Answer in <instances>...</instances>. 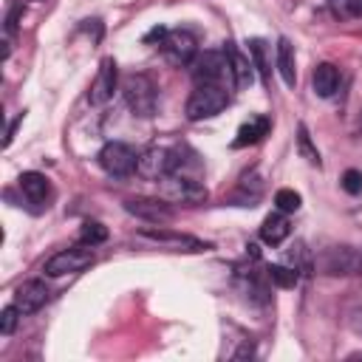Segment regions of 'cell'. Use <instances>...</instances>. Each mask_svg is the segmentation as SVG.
<instances>
[{
	"instance_id": "cell-1",
	"label": "cell",
	"mask_w": 362,
	"mask_h": 362,
	"mask_svg": "<svg viewBox=\"0 0 362 362\" xmlns=\"http://www.w3.org/2000/svg\"><path fill=\"white\" fill-rule=\"evenodd\" d=\"M226 105H229V90H226L223 85L201 82V85H195V90L189 93L184 110H187V119H189V122H201V119L218 116Z\"/></svg>"
},
{
	"instance_id": "cell-2",
	"label": "cell",
	"mask_w": 362,
	"mask_h": 362,
	"mask_svg": "<svg viewBox=\"0 0 362 362\" xmlns=\"http://www.w3.org/2000/svg\"><path fill=\"white\" fill-rule=\"evenodd\" d=\"M184 147H147L139 156V173L150 181H161L173 173H181L184 161Z\"/></svg>"
},
{
	"instance_id": "cell-3",
	"label": "cell",
	"mask_w": 362,
	"mask_h": 362,
	"mask_svg": "<svg viewBox=\"0 0 362 362\" xmlns=\"http://www.w3.org/2000/svg\"><path fill=\"white\" fill-rule=\"evenodd\" d=\"M122 93H124V102H127V107L133 110V116L150 119V116L156 113L158 88H156V82H153L147 74H130V76H124Z\"/></svg>"
},
{
	"instance_id": "cell-4",
	"label": "cell",
	"mask_w": 362,
	"mask_h": 362,
	"mask_svg": "<svg viewBox=\"0 0 362 362\" xmlns=\"http://www.w3.org/2000/svg\"><path fill=\"white\" fill-rule=\"evenodd\" d=\"M314 266L328 277H356L362 274V252L354 246H328L314 257Z\"/></svg>"
},
{
	"instance_id": "cell-5",
	"label": "cell",
	"mask_w": 362,
	"mask_h": 362,
	"mask_svg": "<svg viewBox=\"0 0 362 362\" xmlns=\"http://www.w3.org/2000/svg\"><path fill=\"white\" fill-rule=\"evenodd\" d=\"M96 260L93 255V246H71V249H59L57 255H51L42 266V272L48 277H65V274H79L85 272L90 263Z\"/></svg>"
},
{
	"instance_id": "cell-6",
	"label": "cell",
	"mask_w": 362,
	"mask_h": 362,
	"mask_svg": "<svg viewBox=\"0 0 362 362\" xmlns=\"http://www.w3.org/2000/svg\"><path fill=\"white\" fill-rule=\"evenodd\" d=\"M139 156L141 153H136L130 144H124V141H107L102 150H99V167L107 173V175H113V178H124V175H130V173H136L139 170Z\"/></svg>"
},
{
	"instance_id": "cell-7",
	"label": "cell",
	"mask_w": 362,
	"mask_h": 362,
	"mask_svg": "<svg viewBox=\"0 0 362 362\" xmlns=\"http://www.w3.org/2000/svg\"><path fill=\"white\" fill-rule=\"evenodd\" d=\"M189 74L195 79V85L201 82H215L221 85L223 76L232 82V68H229V59L223 51H204V54H195V59L189 62ZM235 85V82H232Z\"/></svg>"
},
{
	"instance_id": "cell-8",
	"label": "cell",
	"mask_w": 362,
	"mask_h": 362,
	"mask_svg": "<svg viewBox=\"0 0 362 362\" xmlns=\"http://www.w3.org/2000/svg\"><path fill=\"white\" fill-rule=\"evenodd\" d=\"M158 184H161L164 198H170L175 204H204L206 201V187L184 173H173V175L161 178Z\"/></svg>"
},
{
	"instance_id": "cell-9",
	"label": "cell",
	"mask_w": 362,
	"mask_h": 362,
	"mask_svg": "<svg viewBox=\"0 0 362 362\" xmlns=\"http://www.w3.org/2000/svg\"><path fill=\"white\" fill-rule=\"evenodd\" d=\"M158 45H161V54L167 57V62H173V65H178V68H181V65H189V62L195 59V54H198V40H195V34H189V31H184V28L167 31Z\"/></svg>"
},
{
	"instance_id": "cell-10",
	"label": "cell",
	"mask_w": 362,
	"mask_h": 362,
	"mask_svg": "<svg viewBox=\"0 0 362 362\" xmlns=\"http://www.w3.org/2000/svg\"><path fill=\"white\" fill-rule=\"evenodd\" d=\"M139 235H141V238H147V240H156V243L175 246V249H181V252H206V249H212L206 240H198V238L184 235V232L161 229V223H156V226H144V229H139Z\"/></svg>"
},
{
	"instance_id": "cell-11",
	"label": "cell",
	"mask_w": 362,
	"mask_h": 362,
	"mask_svg": "<svg viewBox=\"0 0 362 362\" xmlns=\"http://www.w3.org/2000/svg\"><path fill=\"white\" fill-rule=\"evenodd\" d=\"M124 209L130 215L147 221V223H167V221L175 218V209L167 201H161V198H127Z\"/></svg>"
},
{
	"instance_id": "cell-12",
	"label": "cell",
	"mask_w": 362,
	"mask_h": 362,
	"mask_svg": "<svg viewBox=\"0 0 362 362\" xmlns=\"http://www.w3.org/2000/svg\"><path fill=\"white\" fill-rule=\"evenodd\" d=\"M116 85H119V68H116V59H113V57H105L102 65H99L96 79L90 82L88 102H90V105H105V102L113 96Z\"/></svg>"
},
{
	"instance_id": "cell-13",
	"label": "cell",
	"mask_w": 362,
	"mask_h": 362,
	"mask_svg": "<svg viewBox=\"0 0 362 362\" xmlns=\"http://www.w3.org/2000/svg\"><path fill=\"white\" fill-rule=\"evenodd\" d=\"M48 297H51V291H48V286H45L42 280H25V283L17 286V291H14V305H17L20 314L25 317V314L40 311V308L48 303Z\"/></svg>"
},
{
	"instance_id": "cell-14",
	"label": "cell",
	"mask_w": 362,
	"mask_h": 362,
	"mask_svg": "<svg viewBox=\"0 0 362 362\" xmlns=\"http://www.w3.org/2000/svg\"><path fill=\"white\" fill-rule=\"evenodd\" d=\"M311 88H314L317 96L331 99L337 93V88H339V71H337V65H331V62L314 65V71H311Z\"/></svg>"
},
{
	"instance_id": "cell-15",
	"label": "cell",
	"mask_w": 362,
	"mask_h": 362,
	"mask_svg": "<svg viewBox=\"0 0 362 362\" xmlns=\"http://www.w3.org/2000/svg\"><path fill=\"white\" fill-rule=\"evenodd\" d=\"M288 232H291V223H288L286 212H280V209L266 215L263 223H260V240L269 243V246H280L288 238Z\"/></svg>"
},
{
	"instance_id": "cell-16",
	"label": "cell",
	"mask_w": 362,
	"mask_h": 362,
	"mask_svg": "<svg viewBox=\"0 0 362 362\" xmlns=\"http://www.w3.org/2000/svg\"><path fill=\"white\" fill-rule=\"evenodd\" d=\"M274 59H277V71H280L283 82L288 88H294L297 85V59H294V45H291L288 37H280L277 40V57Z\"/></svg>"
},
{
	"instance_id": "cell-17",
	"label": "cell",
	"mask_w": 362,
	"mask_h": 362,
	"mask_svg": "<svg viewBox=\"0 0 362 362\" xmlns=\"http://www.w3.org/2000/svg\"><path fill=\"white\" fill-rule=\"evenodd\" d=\"M269 127H272V122H269V116H255V119H249L246 124H240L238 127V136H235V141H232V147H249V144H257L266 133H269Z\"/></svg>"
},
{
	"instance_id": "cell-18",
	"label": "cell",
	"mask_w": 362,
	"mask_h": 362,
	"mask_svg": "<svg viewBox=\"0 0 362 362\" xmlns=\"http://www.w3.org/2000/svg\"><path fill=\"white\" fill-rule=\"evenodd\" d=\"M223 54H226V59H229L235 88H243V85L252 79V59L243 57V54L235 48V42H223Z\"/></svg>"
},
{
	"instance_id": "cell-19",
	"label": "cell",
	"mask_w": 362,
	"mask_h": 362,
	"mask_svg": "<svg viewBox=\"0 0 362 362\" xmlns=\"http://www.w3.org/2000/svg\"><path fill=\"white\" fill-rule=\"evenodd\" d=\"M20 189H23V195H25L31 204H42V201L51 195L48 178H45L42 173H34V170H28V173L20 175Z\"/></svg>"
},
{
	"instance_id": "cell-20",
	"label": "cell",
	"mask_w": 362,
	"mask_h": 362,
	"mask_svg": "<svg viewBox=\"0 0 362 362\" xmlns=\"http://www.w3.org/2000/svg\"><path fill=\"white\" fill-rule=\"evenodd\" d=\"M246 45H249V59H252V65L257 68V74H260L263 85H269L272 71H269V51H266V42H263L260 37H252Z\"/></svg>"
},
{
	"instance_id": "cell-21",
	"label": "cell",
	"mask_w": 362,
	"mask_h": 362,
	"mask_svg": "<svg viewBox=\"0 0 362 362\" xmlns=\"http://www.w3.org/2000/svg\"><path fill=\"white\" fill-rule=\"evenodd\" d=\"M266 274H269V280H272L274 286H280V288H294L297 280H300V272H297L294 266H280V263L269 266Z\"/></svg>"
},
{
	"instance_id": "cell-22",
	"label": "cell",
	"mask_w": 362,
	"mask_h": 362,
	"mask_svg": "<svg viewBox=\"0 0 362 362\" xmlns=\"http://www.w3.org/2000/svg\"><path fill=\"white\" fill-rule=\"evenodd\" d=\"M107 240V229L99 223V221H85L82 229H79V243L85 246H99Z\"/></svg>"
},
{
	"instance_id": "cell-23",
	"label": "cell",
	"mask_w": 362,
	"mask_h": 362,
	"mask_svg": "<svg viewBox=\"0 0 362 362\" xmlns=\"http://www.w3.org/2000/svg\"><path fill=\"white\" fill-rule=\"evenodd\" d=\"M328 8L339 20H356V17H362V0H328Z\"/></svg>"
},
{
	"instance_id": "cell-24",
	"label": "cell",
	"mask_w": 362,
	"mask_h": 362,
	"mask_svg": "<svg viewBox=\"0 0 362 362\" xmlns=\"http://www.w3.org/2000/svg\"><path fill=\"white\" fill-rule=\"evenodd\" d=\"M297 150H300V156H303L308 164L320 167V153H317V147L311 144V136H308V127H305V124H297Z\"/></svg>"
},
{
	"instance_id": "cell-25",
	"label": "cell",
	"mask_w": 362,
	"mask_h": 362,
	"mask_svg": "<svg viewBox=\"0 0 362 362\" xmlns=\"http://www.w3.org/2000/svg\"><path fill=\"white\" fill-rule=\"evenodd\" d=\"M300 204H303L300 192H294V189H288V187H283V189L274 192V206H277L280 212H297Z\"/></svg>"
},
{
	"instance_id": "cell-26",
	"label": "cell",
	"mask_w": 362,
	"mask_h": 362,
	"mask_svg": "<svg viewBox=\"0 0 362 362\" xmlns=\"http://www.w3.org/2000/svg\"><path fill=\"white\" fill-rule=\"evenodd\" d=\"M23 314H20V308L11 303V305H6L3 311H0V334L3 337H8V334H14V328H17V320H20Z\"/></svg>"
},
{
	"instance_id": "cell-27",
	"label": "cell",
	"mask_w": 362,
	"mask_h": 362,
	"mask_svg": "<svg viewBox=\"0 0 362 362\" xmlns=\"http://www.w3.org/2000/svg\"><path fill=\"white\" fill-rule=\"evenodd\" d=\"M339 184H342V189L348 195H359L362 192V173L359 170H345L342 178H339Z\"/></svg>"
},
{
	"instance_id": "cell-28",
	"label": "cell",
	"mask_w": 362,
	"mask_h": 362,
	"mask_svg": "<svg viewBox=\"0 0 362 362\" xmlns=\"http://www.w3.org/2000/svg\"><path fill=\"white\" fill-rule=\"evenodd\" d=\"M23 17V3H17L11 11H8V17H6V37H11L14 34V28H17V20Z\"/></svg>"
},
{
	"instance_id": "cell-29",
	"label": "cell",
	"mask_w": 362,
	"mask_h": 362,
	"mask_svg": "<svg viewBox=\"0 0 362 362\" xmlns=\"http://www.w3.org/2000/svg\"><path fill=\"white\" fill-rule=\"evenodd\" d=\"M20 122H23V113H20V116H17V119L8 124V130H6V139H3V147H8V144H11V139H14V133H17V124H20Z\"/></svg>"
},
{
	"instance_id": "cell-30",
	"label": "cell",
	"mask_w": 362,
	"mask_h": 362,
	"mask_svg": "<svg viewBox=\"0 0 362 362\" xmlns=\"http://www.w3.org/2000/svg\"><path fill=\"white\" fill-rule=\"evenodd\" d=\"M164 34H167V28H164V25H158V28H153V31L144 37V42H150V40H158V42H161V40H164Z\"/></svg>"
},
{
	"instance_id": "cell-31",
	"label": "cell",
	"mask_w": 362,
	"mask_h": 362,
	"mask_svg": "<svg viewBox=\"0 0 362 362\" xmlns=\"http://www.w3.org/2000/svg\"><path fill=\"white\" fill-rule=\"evenodd\" d=\"M37 3H42V0H37Z\"/></svg>"
},
{
	"instance_id": "cell-32",
	"label": "cell",
	"mask_w": 362,
	"mask_h": 362,
	"mask_svg": "<svg viewBox=\"0 0 362 362\" xmlns=\"http://www.w3.org/2000/svg\"><path fill=\"white\" fill-rule=\"evenodd\" d=\"M359 328H362V322H359Z\"/></svg>"
}]
</instances>
